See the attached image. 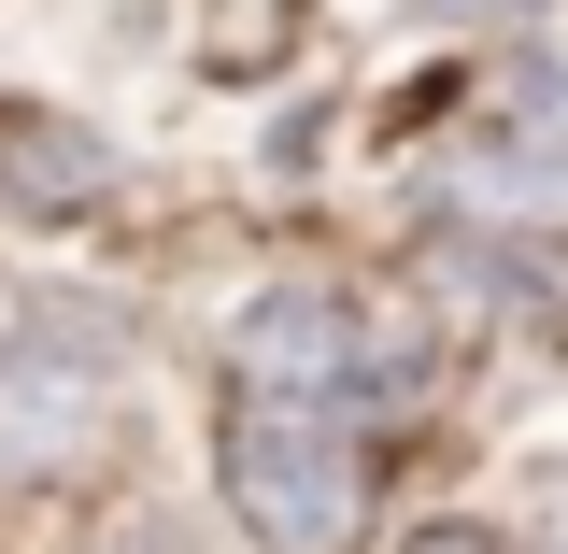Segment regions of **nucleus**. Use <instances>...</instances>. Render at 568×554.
<instances>
[{
	"label": "nucleus",
	"mask_w": 568,
	"mask_h": 554,
	"mask_svg": "<svg viewBox=\"0 0 568 554\" xmlns=\"http://www.w3.org/2000/svg\"><path fill=\"white\" fill-rule=\"evenodd\" d=\"M213 484H227V512H242L256 554H355L369 541V455H355L342 399L242 384L227 399V441H213Z\"/></svg>",
	"instance_id": "f257e3e1"
},
{
	"label": "nucleus",
	"mask_w": 568,
	"mask_h": 554,
	"mask_svg": "<svg viewBox=\"0 0 568 554\" xmlns=\"http://www.w3.org/2000/svg\"><path fill=\"white\" fill-rule=\"evenodd\" d=\"M114 355H129V328L100 299H29L0 328V455L14 470L29 455H71V426L114 399Z\"/></svg>",
	"instance_id": "f03ea898"
},
{
	"label": "nucleus",
	"mask_w": 568,
	"mask_h": 554,
	"mask_svg": "<svg viewBox=\"0 0 568 554\" xmlns=\"http://www.w3.org/2000/svg\"><path fill=\"white\" fill-rule=\"evenodd\" d=\"M355 342H369V313L342 284H256L227 313V370L271 384V399H342L355 413Z\"/></svg>",
	"instance_id": "7ed1b4c3"
},
{
	"label": "nucleus",
	"mask_w": 568,
	"mask_h": 554,
	"mask_svg": "<svg viewBox=\"0 0 568 554\" xmlns=\"http://www.w3.org/2000/svg\"><path fill=\"white\" fill-rule=\"evenodd\" d=\"M114 185H129V157L85 129V114H58V100H14L0 114V213L85 228V213H114Z\"/></svg>",
	"instance_id": "20e7f679"
},
{
	"label": "nucleus",
	"mask_w": 568,
	"mask_h": 554,
	"mask_svg": "<svg viewBox=\"0 0 568 554\" xmlns=\"http://www.w3.org/2000/svg\"><path fill=\"white\" fill-rule=\"evenodd\" d=\"M440 256L484 284L526 342H568V228H511V213H497V228H455V213H440Z\"/></svg>",
	"instance_id": "39448f33"
},
{
	"label": "nucleus",
	"mask_w": 568,
	"mask_h": 554,
	"mask_svg": "<svg viewBox=\"0 0 568 554\" xmlns=\"http://www.w3.org/2000/svg\"><path fill=\"white\" fill-rule=\"evenodd\" d=\"M413 554H497V541H484V526H426Z\"/></svg>",
	"instance_id": "423d86ee"
},
{
	"label": "nucleus",
	"mask_w": 568,
	"mask_h": 554,
	"mask_svg": "<svg viewBox=\"0 0 568 554\" xmlns=\"http://www.w3.org/2000/svg\"><path fill=\"white\" fill-rule=\"evenodd\" d=\"M413 14H540V0H413Z\"/></svg>",
	"instance_id": "0eeeda50"
}]
</instances>
